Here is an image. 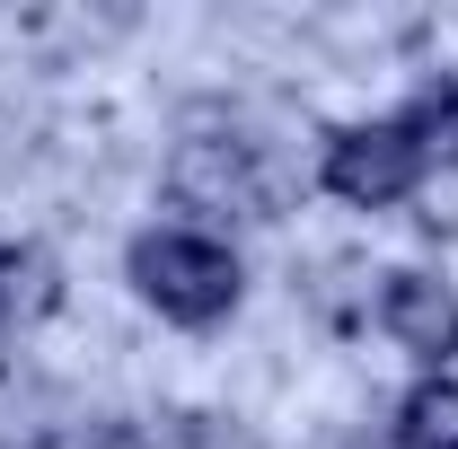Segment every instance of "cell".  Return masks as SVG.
Wrapping results in <instances>:
<instances>
[{
	"instance_id": "1",
	"label": "cell",
	"mask_w": 458,
	"mask_h": 449,
	"mask_svg": "<svg viewBox=\"0 0 458 449\" xmlns=\"http://www.w3.org/2000/svg\"><path fill=\"white\" fill-rule=\"evenodd\" d=\"M123 282L141 291V309H159L168 326H229L238 318V300H247V265H238V247L212 238V229H185V221H150L132 229V247H123Z\"/></svg>"
},
{
	"instance_id": "2",
	"label": "cell",
	"mask_w": 458,
	"mask_h": 449,
	"mask_svg": "<svg viewBox=\"0 0 458 449\" xmlns=\"http://www.w3.org/2000/svg\"><path fill=\"white\" fill-rule=\"evenodd\" d=\"M318 185H327L335 203H352V212H397L405 194L423 185V159H414V141L397 132V114H379V123H344V132H327Z\"/></svg>"
},
{
	"instance_id": "3",
	"label": "cell",
	"mask_w": 458,
	"mask_h": 449,
	"mask_svg": "<svg viewBox=\"0 0 458 449\" xmlns=\"http://www.w3.org/2000/svg\"><path fill=\"white\" fill-rule=\"evenodd\" d=\"M379 326L397 352H414L423 370H458V282L441 274H388L379 282Z\"/></svg>"
},
{
	"instance_id": "4",
	"label": "cell",
	"mask_w": 458,
	"mask_h": 449,
	"mask_svg": "<svg viewBox=\"0 0 458 449\" xmlns=\"http://www.w3.org/2000/svg\"><path fill=\"white\" fill-rule=\"evenodd\" d=\"M168 194L185 212H212V221H247V212H265V185H256V159H247V141H185L168 168Z\"/></svg>"
},
{
	"instance_id": "5",
	"label": "cell",
	"mask_w": 458,
	"mask_h": 449,
	"mask_svg": "<svg viewBox=\"0 0 458 449\" xmlns=\"http://www.w3.org/2000/svg\"><path fill=\"white\" fill-rule=\"evenodd\" d=\"M62 309V265L36 238H0V335H36Z\"/></svg>"
},
{
	"instance_id": "6",
	"label": "cell",
	"mask_w": 458,
	"mask_h": 449,
	"mask_svg": "<svg viewBox=\"0 0 458 449\" xmlns=\"http://www.w3.org/2000/svg\"><path fill=\"white\" fill-rule=\"evenodd\" d=\"M388 441L397 449H458V370H423V379L397 396Z\"/></svg>"
},
{
	"instance_id": "7",
	"label": "cell",
	"mask_w": 458,
	"mask_h": 449,
	"mask_svg": "<svg viewBox=\"0 0 458 449\" xmlns=\"http://www.w3.org/2000/svg\"><path fill=\"white\" fill-rule=\"evenodd\" d=\"M397 132L414 141L423 176H432V168H458V80H423V89L397 106Z\"/></svg>"
},
{
	"instance_id": "8",
	"label": "cell",
	"mask_w": 458,
	"mask_h": 449,
	"mask_svg": "<svg viewBox=\"0 0 458 449\" xmlns=\"http://www.w3.org/2000/svg\"><path fill=\"white\" fill-rule=\"evenodd\" d=\"M98 449H203V441H194L185 414H114L98 432Z\"/></svg>"
},
{
	"instance_id": "9",
	"label": "cell",
	"mask_w": 458,
	"mask_h": 449,
	"mask_svg": "<svg viewBox=\"0 0 458 449\" xmlns=\"http://www.w3.org/2000/svg\"><path fill=\"white\" fill-rule=\"evenodd\" d=\"M18 449H54V441H18Z\"/></svg>"
}]
</instances>
